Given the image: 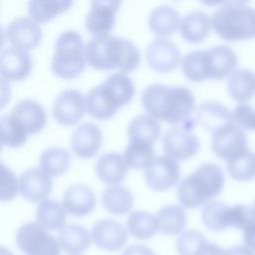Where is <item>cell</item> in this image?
<instances>
[{"instance_id": "cell-1", "label": "cell", "mask_w": 255, "mask_h": 255, "mask_svg": "<svg viewBox=\"0 0 255 255\" xmlns=\"http://www.w3.org/2000/svg\"><path fill=\"white\" fill-rule=\"evenodd\" d=\"M87 63L97 70L117 68L127 73L134 70L140 62L135 45L128 39L110 34L94 36L85 46Z\"/></svg>"}, {"instance_id": "cell-2", "label": "cell", "mask_w": 255, "mask_h": 255, "mask_svg": "<svg viewBox=\"0 0 255 255\" xmlns=\"http://www.w3.org/2000/svg\"><path fill=\"white\" fill-rule=\"evenodd\" d=\"M141 103L148 115L155 120L177 124L192 112L195 100L186 87L152 84L142 92Z\"/></svg>"}, {"instance_id": "cell-3", "label": "cell", "mask_w": 255, "mask_h": 255, "mask_svg": "<svg viewBox=\"0 0 255 255\" xmlns=\"http://www.w3.org/2000/svg\"><path fill=\"white\" fill-rule=\"evenodd\" d=\"M224 185V173L214 163L200 164L177 186V197L182 207L195 208L218 195Z\"/></svg>"}, {"instance_id": "cell-4", "label": "cell", "mask_w": 255, "mask_h": 255, "mask_svg": "<svg viewBox=\"0 0 255 255\" xmlns=\"http://www.w3.org/2000/svg\"><path fill=\"white\" fill-rule=\"evenodd\" d=\"M211 25L228 42L255 38V9L241 2H225L213 13Z\"/></svg>"}, {"instance_id": "cell-5", "label": "cell", "mask_w": 255, "mask_h": 255, "mask_svg": "<svg viewBox=\"0 0 255 255\" xmlns=\"http://www.w3.org/2000/svg\"><path fill=\"white\" fill-rule=\"evenodd\" d=\"M86 62L82 36L72 30L61 33L55 43L52 71L61 78L73 79L84 71Z\"/></svg>"}, {"instance_id": "cell-6", "label": "cell", "mask_w": 255, "mask_h": 255, "mask_svg": "<svg viewBox=\"0 0 255 255\" xmlns=\"http://www.w3.org/2000/svg\"><path fill=\"white\" fill-rule=\"evenodd\" d=\"M16 242L26 255H60V243L38 222L21 225L17 231Z\"/></svg>"}, {"instance_id": "cell-7", "label": "cell", "mask_w": 255, "mask_h": 255, "mask_svg": "<svg viewBox=\"0 0 255 255\" xmlns=\"http://www.w3.org/2000/svg\"><path fill=\"white\" fill-rule=\"evenodd\" d=\"M193 127V121L188 119L182 127H174L165 132L162 138V148L167 156L174 160H185L197 152L199 140L191 132Z\"/></svg>"}, {"instance_id": "cell-8", "label": "cell", "mask_w": 255, "mask_h": 255, "mask_svg": "<svg viewBox=\"0 0 255 255\" xmlns=\"http://www.w3.org/2000/svg\"><path fill=\"white\" fill-rule=\"evenodd\" d=\"M211 146L218 157L227 161L248 149V140L244 130L230 123L212 133Z\"/></svg>"}, {"instance_id": "cell-9", "label": "cell", "mask_w": 255, "mask_h": 255, "mask_svg": "<svg viewBox=\"0 0 255 255\" xmlns=\"http://www.w3.org/2000/svg\"><path fill=\"white\" fill-rule=\"evenodd\" d=\"M144 177L151 189L166 190L172 187L179 178L178 163L167 155L154 156L144 168Z\"/></svg>"}, {"instance_id": "cell-10", "label": "cell", "mask_w": 255, "mask_h": 255, "mask_svg": "<svg viewBox=\"0 0 255 255\" xmlns=\"http://www.w3.org/2000/svg\"><path fill=\"white\" fill-rule=\"evenodd\" d=\"M86 101L81 92L69 89L58 95L53 103V116L62 125H74L85 113Z\"/></svg>"}, {"instance_id": "cell-11", "label": "cell", "mask_w": 255, "mask_h": 255, "mask_svg": "<svg viewBox=\"0 0 255 255\" xmlns=\"http://www.w3.org/2000/svg\"><path fill=\"white\" fill-rule=\"evenodd\" d=\"M6 36L13 48L28 51L34 49L41 41L42 29L34 20L19 17L8 25Z\"/></svg>"}, {"instance_id": "cell-12", "label": "cell", "mask_w": 255, "mask_h": 255, "mask_svg": "<svg viewBox=\"0 0 255 255\" xmlns=\"http://www.w3.org/2000/svg\"><path fill=\"white\" fill-rule=\"evenodd\" d=\"M145 58L151 69L159 73H165L177 67L180 61V53L170 40L156 38L147 46Z\"/></svg>"}, {"instance_id": "cell-13", "label": "cell", "mask_w": 255, "mask_h": 255, "mask_svg": "<svg viewBox=\"0 0 255 255\" xmlns=\"http://www.w3.org/2000/svg\"><path fill=\"white\" fill-rule=\"evenodd\" d=\"M120 1H93L91 10L86 16V28L94 36L109 34L115 25L116 13Z\"/></svg>"}, {"instance_id": "cell-14", "label": "cell", "mask_w": 255, "mask_h": 255, "mask_svg": "<svg viewBox=\"0 0 255 255\" xmlns=\"http://www.w3.org/2000/svg\"><path fill=\"white\" fill-rule=\"evenodd\" d=\"M127 235V230L118 221L102 219L94 224L91 236L98 247L114 252L125 246Z\"/></svg>"}, {"instance_id": "cell-15", "label": "cell", "mask_w": 255, "mask_h": 255, "mask_svg": "<svg viewBox=\"0 0 255 255\" xmlns=\"http://www.w3.org/2000/svg\"><path fill=\"white\" fill-rule=\"evenodd\" d=\"M11 117L27 132L40 131L47 122V115L43 107L33 100H22L11 110Z\"/></svg>"}, {"instance_id": "cell-16", "label": "cell", "mask_w": 255, "mask_h": 255, "mask_svg": "<svg viewBox=\"0 0 255 255\" xmlns=\"http://www.w3.org/2000/svg\"><path fill=\"white\" fill-rule=\"evenodd\" d=\"M52 189V179L48 173L40 168L25 170L19 178L21 195L32 202L43 201Z\"/></svg>"}, {"instance_id": "cell-17", "label": "cell", "mask_w": 255, "mask_h": 255, "mask_svg": "<svg viewBox=\"0 0 255 255\" xmlns=\"http://www.w3.org/2000/svg\"><path fill=\"white\" fill-rule=\"evenodd\" d=\"M31 59L26 51L7 48L2 50L0 56V71L2 79L7 81H20L30 75Z\"/></svg>"}, {"instance_id": "cell-18", "label": "cell", "mask_w": 255, "mask_h": 255, "mask_svg": "<svg viewBox=\"0 0 255 255\" xmlns=\"http://www.w3.org/2000/svg\"><path fill=\"white\" fill-rule=\"evenodd\" d=\"M102 131L92 123L79 126L71 136V147L79 157H92L95 155L102 143Z\"/></svg>"}, {"instance_id": "cell-19", "label": "cell", "mask_w": 255, "mask_h": 255, "mask_svg": "<svg viewBox=\"0 0 255 255\" xmlns=\"http://www.w3.org/2000/svg\"><path fill=\"white\" fill-rule=\"evenodd\" d=\"M235 52L227 46H214L206 50V69L208 78L220 80L231 75L237 66Z\"/></svg>"}, {"instance_id": "cell-20", "label": "cell", "mask_w": 255, "mask_h": 255, "mask_svg": "<svg viewBox=\"0 0 255 255\" xmlns=\"http://www.w3.org/2000/svg\"><path fill=\"white\" fill-rule=\"evenodd\" d=\"M62 205L74 216H85L89 214L96 205V197L87 185L82 183L72 184L65 190Z\"/></svg>"}, {"instance_id": "cell-21", "label": "cell", "mask_w": 255, "mask_h": 255, "mask_svg": "<svg viewBox=\"0 0 255 255\" xmlns=\"http://www.w3.org/2000/svg\"><path fill=\"white\" fill-rule=\"evenodd\" d=\"M86 107L89 115L98 120L112 118L120 108L112 94L103 84L93 88L87 94Z\"/></svg>"}, {"instance_id": "cell-22", "label": "cell", "mask_w": 255, "mask_h": 255, "mask_svg": "<svg viewBox=\"0 0 255 255\" xmlns=\"http://www.w3.org/2000/svg\"><path fill=\"white\" fill-rule=\"evenodd\" d=\"M196 120L210 132H214L227 124L233 123L232 113L220 103L214 101L203 102L196 110Z\"/></svg>"}, {"instance_id": "cell-23", "label": "cell", "mask_w": 255, "mask_h": 255, "mask_svg": "<svg viewBox=\"0 0 255 255\" xmlns=\"http://www.w3.org/2000/svg\"><path fill=\"white\" fill-rule=\"evenodd\" d=\"M128 164L124 156L117 152H108L98 158L96 171L99 178L110 185H116L125 179Z\"/></svg>"}, {"instance_id": "cell-24", "label": "cell", "mask_w": 255, "mask_h": 255, "mask_svg": "<svg viewBox=\"0 0 255 255\" xmlns=\"http://www.w3.org/2000/svg\"><path fill=\"white\" fill-rule=\"evenodd\" d=\"M211 20L202 11H191L181 20L180 35L189 43H199L209 34Z\"/></svg>"}, {"instance_id": "cell-25", "label": "cell", "mask_w": 255, "mask_h": 255, "mask_svg": "<svg viewBox=\"0 0 255 255\" xmlns=\"http://www.w3.org/2000/svg\"><path fill=\"white\" fill-rule=\"evenodd\" d=\"M230 97L241 104H246L255 96V74L247 69L234 71L227 83Z\"/></svg>"}, {"instance_id": "cell-26", "label": "cell", "mask_w": 255, "mask_h": 255, "mask_svg": "<svg viewBox=\"0 0 255 255\" xmlns=\"http://www.w3.org/2000/svg\"><path fill=\"white\" fill-rule=\"evenodd\" d=\"M204 225L213 231H222L231 226V207L218 200L207 201L201 210Z\"/></svg>"}, {"instance_id": "cell-27", "label": "cell", "mask_w": 255, "mask_h": 255, "mask_svg": "<svg viewBox=\"0 0 255 255\" xmlns=\"http://www.w3.org/2000/svg\"><path fill=\"white\" fill-rule=\"evenodd\" d=\"M181 20L179 13L170 6H158L154 8L148 18L150 30L158 36L172 34L179 26Z\"/></svg>"}, {"instance_id": "cell-28", "label": "cell", "mask_w": 255, "mask_h": 255, "mask_svg": "<svg viewBox=\"0 0 255 255\" xmlns=\"http://www.w3.org/2000/svg\"><path fill=\"white\" fill-rule=\"evenodd\" d=\"M58 241L65 252L79 254L90 246L91 238L85 227L78 224H70L59 231Z\"/></svg>"}, {"instance_id": "cell-29", "label": "cell", "mask_w": 255, "mask_h": 255, "mask_svg": "<svg viewBox=\"0 0 255 255\" xmlns=\"http://www.w3.org/2000/svg\"><path fill=\"white\" fill-rule=\"evenodd\" d=\"M155 218L158 230L165 235H176L186 225V213L179 205H165L157 210Z\"/></svg>"}, {"instance_id": "cell-30", "label": "cell", "mask_w": 255, "mask_h": 255, "mask_svg": "<svg viewBox=\"0 0 255 255\" xmlns=\"http://www.w3.org/2000/svg\"><path fill=\"white\" fill-rule=\"evenodd\" d=\"M36 218L44 228L62 229L66 226V209L53 199H44L36 209Z\"/></svg>"}, {"instance_id": "cell-31", "label": "cell", "mask_w": 255, "mask_h": 255, "mask_svg": "<svg viewBox=\"0 0 255 255\" xmlns=\"http://www.w3.org/2000/svg\"><path fill=\"white\" fill-rule=\"evenodd\" d=\"M102 203L107 211L120 215L125 214L131 209L133 197L127 187L113 185L105 189L102 195Z\"/></svg>"}, {"instance_id": "cell-32", "label": "cell", "mask_w": 255, "mask_h": 255, "mask_svg": "<svg viewBox=\"0 0 255 255\" xmlns=\"http://www.w3.org/2000/svg\"><path fill=\"white\" fill-rule=\"evenodd\" d=\"M128 134L129 139H139L153 143L160 134V125L149 115H138L131 120Z\"/></svg>"}, {"instance_id": "cell-33", "label": "cell", "mask_w": 255, "mask_h": 255, "mask_svg": "<svg viewBox=\"0 0 255 255\" xmlns=\"http://www.w3.org/2000/svg\"><path fill=\"white\" fill-rule=\"evenodd\" d=\"M128 232L139 240H145L155 235L158 225L155 216L147 211L137 210L128 216Z\"/></svg>"}, {"instance_id": "cell-34", "label": "cell", "mask_w": 255, "mask_h": 255, "mask_svg": "<svg viewBox=\"0 0 255 255\" xmlns=\"http://www.w3.org/2000/svg\"><path fill=\"white\" fill-rule=\"evenodd\" d=\"M227 171L237 181L245 182L254 179L255 152L246 149L227 160Z\"/></svg>"}, {"instance_id": "cell-35", "label": "cell", "mask_w": 255, "mask_h": 255, "mask_svg": "<svg viewBox=\"0 0 255 255\" xmlns=\"http://www.w3.org/2000/svg\"><path fill=\"white\" fill-rule=\"evenodd\" d=\"M42 169L52 176L63 174L69 167L70 154L62 147H51L44 150L39 159Z\"/></svg>"}, {"instance_id": "cell-36", "label": "cell", "mask_w": 255, "mask_h": 255, "mask_svg": "<svg viewBox=\"0 0 255 255\" xmlns=\"http://www.w3.org/2000/svg\"><path fill=\"white\" fill-rule=\"evenodd\" d=\"M153 146L139 139H131L127 145L124 153V158L130 168L140 169L148 164L153 158Z\"/></svg>"}, {"instance_id": "cell-37", "label": "cell", "mask_w": 255, "mask_h": 255, "mask_svg": "<svg viewBox=\"0 0 255 255\" xmlns=\"http://www.w3.org/2000/svg\"><path fill=\"white\" fill-rule=\"evenodd\" d=\"M113 95L119 107L130 102L134 94V86L131 80L123 73H115L102 83Z\"/></svg>"}, {"instance_id": "cell-38", "label": "cell", "mask_w": 255, "mask_h": 255, "mask_svg": "<svg viewBox=\"0 0 255 255\" xmlns=\"http://www.w3.org/2000/svg\"><path fill=\"white\" fill-rule=\"evenodd\" d=\"M184 76L192 82H202L208 78L206 69V51L195 50L187 53L181 60Z\"/></svg>"}, {"instance_id": "cell-39", "label": "cell", "mask_w": 255, "mask_h": 255, "mask_svg": "<svg viewBox=\"0 0 255 255\" xmlns=\"http://www.w3.org/2000/svg\"><path fill=\"white\" fill-rule=\"evenodd\" d=\"M72 4L73 2L69 0L30 1L28 3V12L33 20L45 22L66 11Z\"/></svg>"}, {"instance_id": "cell-40", "label": "cell", "mask_w": 255, "mask_h": 255, "mask_svg": "<svg viewBox=\"0 0 255 255\" xmlns=\"http://www.w3.org/2000/svg\"><path fill=\"white\" fill-rule=\"evenodd\" d=\"M1 142L10 147H18L27 140V132L14 121L11 115H4L0 119Z\"/></svg>"}, {"instance_id": "cell-41", "label": "cell", "mask_w": 255, "mask_h": 255, "mask_svg": "<svg viewBox=\"0 0 255 255\" xmlns=\"http://www.w3.org/2000/svg\"><path fill=\"white\" fill-rule=\"evenodd\" d=\"M208 242L202 233L196 230L183 232L176 242V249L179 255H200Z\"/></svg>"}, {"instance_id": "cell-42", "label": "cell", "mask_w": 255, "mask_h": 255, "mask_svg": "<svg viewBox=\"0 0 255 255\" xmlns=\"http://www.w3.org/2000/svg\"><path fill=\"white\" fill-rule=\"evenodd\" d=\"M233 123L241 129L255 130V110L247 104L238 105L232 112Z\"/></svg>"}, {"instance_id": "cell-43", "label": "cell", "mask_w": 255, "mask_h": 255, "mask_svg": "<svg viewBox=\"0 0 255 255\" xmlns=\"http://www.w3.org/2000/svg\"><path fill=\"white\" fill-rule=\"evenodd\" d=\"M18 180L13 174V172L4 166L1 165V193L0 198L2 201L11 200L16 194L18 189Z\"/></svg>"}, {"instance_id": "cell-44", "label": "cell", "mask_w": 255, "mask_h": 255, "mask_svg": "<svg viewBox=\"0 0 255 255\" xmlns=\"http://www.w3.org/2000/svg\"><path fill=\"white\" fill-rule=\"evenodd\" d=\"M244 243L247 247L255 251V219L252 217L251 221L243 230Z\"/></svg>"}, {"instance_id": "cell-45", "label": "cell", "mask_w": 255, "mask_h": 255, "mask_svg": "<svg viewBox=\"0 0 255 255\" xmlns=\"http://www.w3.org/2000/svg\"><path fill=\"white\" fill-rule=\"evenodd\" d=\"M123 255H155L153 251L144 245H132L125 250Z\"/></svg>"}, {"instance_id": "cell-46", "label": "cell", "mask_w": 255, "mask_h": 255, "mask_svg": "<svg viewBox=\"0 0 255 255\" xmlns=\"http://www.w3.org/2000/svg\"><path fill=\"white\" fill-rule=\"evenodd\" d=\"M224 255H255V251L246 245H236L224 250Z\"/></svg>"}, {"instance_id": "cell-47", "label": "cell", "mask_w": 255, "mask_h": 255, "mask_svg": "<svg viewBox=\"0 0 255 255\" xmlns=\"http://www.w3.org/2000/svg\"><path fill=\"white\" fill-rule=\"evenodd\" d=\"M200 255H224V250L214 243H208Z\"/></svg>"}, {"instance_id": "cell-48", "label": "cell", "mask_w": 255, "mask_h": 255, "mask_svg": "<svg viewBox=\"0 0 255 255\" xmlns=\"http://www.w3.org/2000/svg\"><path fill=\"white\" fill-rule=\"evenodd\" d=\"M252 213H253V218L255 219V202H254V205L252 207Z\"/></svg>"}]
</instances>
